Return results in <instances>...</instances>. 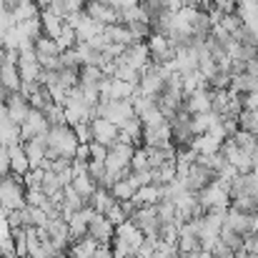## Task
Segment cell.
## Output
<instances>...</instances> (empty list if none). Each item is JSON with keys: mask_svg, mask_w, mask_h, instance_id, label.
Segmentation results:
<instances>
[{"mask_svg": "<svg viewBox=\"0 0 258 258\" xmlns=\"http://www.w3.org/2000/svg\"><path fill=\"white\" fill-rule=\"evenodd\" d=\"M45 138H48V161H55V158L76 161L81 141H78L73 125H53Z\"/></svg>", "mask_w": 258, "mask_h": 258, "instance_id": "obj_1", "label": "cell"}, {"mask_svg": "<svg viewBox=\"0 0 258 258\" xmlns=\"http://www.w3.org/2000/svg\"><path fill=\"white\" fill-rule=\"evenodd\" d=\"M25 183H23V175H5L0 178V206L10 213V211H18L25 206Z\"/></svg>", "mask_w": 258, "mask_h": 258, "instance_id": "obj_2", "label": "cell"}, {"mask_svg": "<svg viewBox=\"0 0 258 258\" xmlns=\"http://www.w3.org/2000/svg\"><path fill=\"white\" fill-rule=\"evenodd\" d=\"M168 76H171V73H168L166 68L151 63V68H148V71L141 76V81H138V95L151 98V100H158V98L163 95V90H166Z\"/></svg>", "mask_w": 258, "mask_h": 258, "instance_id": "obj_3", "label": "cell"}, {"mask_svg": "<svg viewBox=\"0 0 258 258\" xmlns=\"http://www.w3.org/2000/svg\"><path fill=\"white\" fill-rule=\"evenodd\" d=\"M131 223L146 236V238H161V216H158V208L156 206H143V208H136V213L131 216Z\"/></svg>", "mask_w": 258, "mask_h": 258, "instance_id": "obj_4", "label": "cell"}, {"mask_svg": "<svg viewBox=\"0 0 258 258\" xmlns=\"http://www.w3.org/2000/svg\"><path fill=\"white\" fill-rule=\"evenodd\" d=\"M218 180V175L216 171L211 168V166H206V163H193L190 166V171L188 175L183 178V183H185V190H190V193H201L203 188H208L211 183H216Z\"/></svg>", "mask_w": 258, "mask_h": 258, "instance_id": "obj_5", "label": "cell"}, {"mask_svg": "<svg viewBox=\"0 0 258 258\" xmlns=\"http://www.w3.org/2000/svg\"><path fill=\"white\" fill-rule=\"evenodd\" d=\"M146 45H148V50H151V63H153V66H161V68H163L166 63L175 60L178 48L173 45L166 35H156V33H153Z\"/></svg>", "mask_w": 258, "mask_h": 258, "instance_id": "obj_6", "label": "cell"}, {"mask_svg": "<svg viewBox=\"0 0 258 258\" xmlns=\"http://www.w3.org/2000/svg\"><path fill=\"white\" fill-rule=\"evenodd\" d=\"M183 110H188L190 115L211 113L213 110V90L208 86H203L198 90H193V93H188L185 100H183Z\"/></svg>", "mask_w": 258, "mask_h": 258, "instance_id": "obj_7", "label": "cell"}, {"mask_svg": "<svg viewBox=\"0 0 258 258\" xmlns=\"http://www.w3.org/2000/svg\"><path fill=\"white\" fill-rule=\"evenodd\" d=\"M141 146H143V148H161V151L173 148L175 143H173V136H171V125H168V123H163V125H151V128L143 125V143H141Z\"/></svg>", "mask_w": 258, "mask_h": 258, "instance_id": "obj_8", "label": "cell"}, {"mask_svg": "<svg viewBox=\"0 0 258 258\" xmlns=\"http://www.w3.org/2000/svg\"><path fill=\"white\" fill-rule=\"evenodd\" d=\"M88 236H90L93 241H98L100 246H110L113 238H115V226L108 221V216L95 213V216L90 218V223H88Z\"/></svg>", "mask_w": 258, "mask_h": 258, "instance_id": "obj_9", "label": "cell"}, {"mask_svg": "<svg viewBox=\"0 0 258 258\" xmlns=\"http://www.w3.org/2000/svg\"><path fill=\"white\" fill-rule=\"evenodd\" d=\"M18 71H20V78L23 83H30V81H40V63H38V55L33 48H23L18 50Z\"/></svg>", "mask_w": 258, "mask_h": 258, "instance_id": "obj_10", "label": "cell"}, {"mask_svg": "<svg viewBox=\"0 0 258 258\" xmlns=\"http://www.w3.org/2000/svg\"><path fill=\"white\" fill-rule=\"evenodd\" d=\"M48 131H50V123H48L45 113H40V110H30L28 118H25V123L20 125L23 143H25V141H33V138H38V136H45Z\"/></svg>", "mask_w": 258, "mask_h": 258, "instance_id": "obj_11", "label": "cell"}, {"mask_svg": "<svg viewBox=\"0 0 258 258\" xmlns=\"http://www.w3.org/2000/svg\"><path fill=\"white\" fill-rule=\"evenodd\" d=\"M90 128H93V141L100 143V146H113L118 138H120V128L105 118H93L90 120Z\"/></svg>", "mask_w": 258, "mask_h": 258, "instance_id": "obj_12", "label": "cell"}, {"mask_svg": "<svg viewBox=\"0 0 258 258\" xmlns=\"http://www.w3.org/2000/svg\"><path fill=\"white\" fill-rule=\"evenodd\" d=\"M86 13L93 18V20H95V23H98V25H103V28L120 23L118 10H115V8H110V5H103V3H98V0H90V3H86Z\"/></svg>", "mask_w": 258, "mask_h": 258, "instance_id": "obj_13", "label": "cell"}, {"mask_svg": "<svg viewBox=\"0 0 258 258\" xmlns=\"http://www.w3.org/2000/svg\"><path fill=\"white\" fill-rule=\"evenodd\" d=\"M5 108H8L10 120H13V123H18V125H23V123H25V118H28V113L33 110V108H30V103H28V98H25L20 90H18V93H13V95L8 98Z\"/></svg>", "mask_w": 258, "mask_h": 258, "instance_id": "obj_14", "label": "cell"}, {"mask_svg": "<svg viewBox=\"0 0 258 258\" xmlns=\"http://www.w3.org/2000/svg\"><path fill=\"white\" fill-rule=\"evenodd\" d=\"M133 203H136L138 208L163 203V185H153V183H151V185H141L138 193L133 196Z\"/></svg>", "mask_w": 258, "mask_h": 258, "instance_id": "obj_15", "label": "cell"}, {"mask_svg": "<svg viewBox=\"0 0 258 258\" xmlns=\"http://www.w3.org/2000/svg\"><path fill=\"white\" fill-rule=\"evenodd\" d=\"M88 206H90L95 213H103V216H108V211H110L113 206H118V201H115V196L110 193V188H98V190L90 196Z\"/></svg>", "mask_w": 258, "mask_h": 258, "instance_id": "obj_16", "label": "cell"}, {"mask_svg": "<svg viewBox=\"0 0 258 258\" xmlns=\"http://www.w3.org/2000/svg\"><path fill=\"white\" fill-rule=\"evenodd\" d=\"M118 141H125V143H133V146H141L143 143V120L138 115H133L123 128H120V138Z\"/></svg>", "mask_w": 258, "mask_h": 258, "instance_id": "obj_17", "label": "cell"}, {"mask_svg": "<svg viewBox=\"0 0 258 258\" xmlns=\"http://www.w3.org/2000/svg\"><path fill=\"white\" fill-rule=\"evenodd\" d=\"M138 183H136V178L133 175H128V178H120L113 188H110V193L115 196V201L118 203H125V201H133V196L138 193Z\"/></svg>", "mask_w": 258, "mask_h": 258, "instance_id": "obj_18", "label": "cell"}, {"mask_svg": "<svg viewBox=\"0 0 258 258\" xmlns=\"http://www.w3.org/2000/svg\"><path fill=\"white\" fill-rule=\"evenodd\" d=\"M8 153H10V173H15V175H25V173L30 171V161H28V156H25L23 143L10 146Z\"/></svg>", "mask_w": 258, "mask_h": 258, "instance_id": "obj_19", "label": "cell"}, {"mask_svg": "<svg viewBox=\"0 0 258 258\" xmlns=\"http://www.w3.org/2000/svg\"><path fill=\"white\" fill-rule=\"evenodd\" d=\"M40 23H43V33L48 35V38H58L60 35V30H63V25H66V20L60 18V15H55L53 10H40Z\"/></svg>", "mask_w": 258, "mask_h": 258, "instance_id": "obj_20", "label": "cell"}, {"mask_svg": "<svg viewBox=\"0 0 258 258\" xmlns=\"http://www.w3.org/2000/svg\"><path fill=\"white\" fill-rule=\"evenodd\" d=\"M98 248H100V243L98 241H93L90 236H86V238H81V241H76L73 246H71V258H95V253H98Z\"/></svg>", "mask_w": 258, "mask_h": 258, "instance_id": "obj_21", "label": "cell"}, {"mask_svg": "<svg viewBox=\"0 0 258 258\" xmlns=\"http://www.w3.org/2000/svg\"><path fill=\"white\" fill-rule=\"evenodd\" d=\"M105 35L110 38V43H113V45H123V48L133 45V35H131V30H128L123 23L108 25V28H105Z\"/></svg>", "mask_w": 258, "mask_h": 258, "instance_id": "obj_22", "label": "cell"}, {"mask_svg": "<svg viewBox=\"0 0 258 258\" xmlns=\"http://www.w3.org/2000/svg\"><path fill=\"white\" fill-rule=\"evenodd\" d=\"M221 146H223L221 141H216L213 136L206 133V136H198V138L193 141L190 148H193L198 156H213V153H221Z\"/></svg>", "mask_w": 258, "mask_h": 258, "instance_id": "obj_23", "label": "cell"}, {"mask_svg": "<svg viewBox=\"0 0 258 258\" xmlns=\"http://www.w3.org/2000/svg\"><path fill=\"white\" fill-rule=\"evenodd\" d=\"M0 81H3V86L8 88L10 93H18L20 88H23V78H20V71H18V66H13V63H8L3 71H0Z\"/></svg>", "mask_w": 258, "mask_h": 258, "instance_id": "obj_24", "label": "cell"}, {"mask_svg": "<svg viewBox=\"0 0 258 258\" xmlns=\"http://www.w3.org/2000/svg\"><path fill=\"white\" fill-rule=\"evenodd\" d=\"M71 185H73V190H76L78 196H83L86 201H90V196H93V193L98 190V185H95V180L90 178V173H83V175H76Z\"/></svg>", "mask_w": 258, "mask_h": 258, "instance_id": "obj_25", "label": "cell"}, {"mask_svg": "<svg viewBox=\"0 0 258 258\" xmlns=\"http://www.w3.org/2000/svg\"><path fill=\"white\" fill-rule=\"evenodd\" d=\"M243 153H248V156H253L256 153V148H258V141H256V133H248V131H236V136L231 138Z\"/></svg>", "mask_w": 258, "mask_h": 258, "instance_id": "obj_26", "label": "cell"}, {"mask_svg": "<svg viewBox=\"0 0 258 258\" xmlns=\"http://www.w3.org/2000/svg\"><path fill=\"white\" fill-rule=\"evenodd\" d=\"M221 118L211 110V113H201V115H193V131H196V136H206L216 123H218Z\"/></svg>", "mask_w": 258, "mask_h": 258, "instance_id": "obj_27", "label": "cell"}, {"mask_svg": "<svg viewBox=\"0 0 258 258\" xmlns=\"http://www.w3.org/2000/svg\"><path fill=\"white\" fill-rule=\"evenodd\" d=\"M55 43H58L60 53H66V50L76 48V45H78V33H76V28H71V25L66 23V25H63V30H60V35L55 38Z\"/></svg>", "mask_w": 258, "mask_h": 258, "instance_id": "obj_28", "label": "cell"}, {"mask_svg": "<svg viewBox=\"0 0 258 258\" xmlns=\"http://www.w3.org/2000/svg\"><path fill=\"white\" fill-rule=\"evenodd\" d=\"M221 241H223L231 251H236V253L243 248V236H238V233H236L233 228H228L226 223H223V228H221Z\"/></svg>", "mask_w": 258, "mask_h": 258, "instance_id": "obj_29", "label": "cell"}, {"mask_svg": "<svg viewBox=\"0 0 258 258\" xmlns=\"http://www.w3.org/2000/svg\"><path fill=\"white\" fill-rule=\"evenodd\" d=\"M45 118H48L50 128H53V125H68V120H66V108H63L60 103H53V105L45 110Z\"/></svg>", "mask_w": 258, "mask_h": 258, "instance_id": "obj_30", "label": "cell"}, {"mask_svg": "<svg viewBox=\"0 0 258 258\" xmlns=\"http://www.w3.org/2000/svg\"><path fill=\"white\" fill-rule=\"evenodd\" d=\"M238 128L241 131H248V133H256L258 131V113L256 110H243L238 115Z\"/></svg>", "mask_w": 258, "mask_h": 258, "instance_id": "obj_31", "label": "cell"}, {"mask_svg": "<svg viewBox=\"0 0 258 258\" xmlns=\"http://www.w3.org/2000/svg\"><path fill=\"white\" fill-rule=\"evenodd\" d=\"M73 131H76V136H78V141H81L83 146L93 143V128H90V120L76 123V125H73Z\"/></svg>", "mask_w": 258, "mask_h": 258, "instance_id": "obj_32", "label": "cell"}, {"mask_svg": "<svg viewBox=\"0 0 258 258\" xmlns=\"http://www.w3.org/2000/svg\"><path fill=\"white\" fill-rule=\"evenodd\" d=\"M108 221L118 228V226H123L125 221H128V216H125V211H123V206L118 203V206H113L110 211H108Z\"/></svg>", "mask_w": 258, "mask_h": 258, "instance_id": "obj_33", "label": "cell"}, {"mask_svg": "<svg viewBox=\"0 0 258 258\" xmlns=\"http://www.w3.org/2000/svg\"><path fill=\"white\" fill-rule=\"evenodd\" d=\"M108 158V146H100V143H90V161H98V163H105Z\"/></svg>", "mask_w": 258, "mask_h": 258, "instance_id": "obj_34", "label": "cell"}, {"mask_svg": "<svg viewBox=\"0 0 258 258\" xmlns=\"http://www.w3.org/2000/svg\"><path fill=\"white\" fill-rule=\"evenodd\" d=\"M10 175V153L5 146H0V178Z\"/></svg>", "mask_w": 258, "mask_h": 258, "instance_id": "obj_35", "label": "cell"}, {"mask_svg": "<svg viewBox=\"0 0 258 258\" xmlns=\"http://www.w3.org/2000/svg\"><path fill=\"white\" fill-rule=\"evenodd\" d=\"M243 110H258V93H246L243 95Z\"/></svg>", "mask_w": 258, "mask_h": 258, "instance_id": "obj_36", "label": "cell"}, {"mask_svg": "<svg viewBox=\"0 0 258 258\" xmlns=\"http://www.w3.org/2000/svg\"><path fill=\"white\" fill-rule=\"evenodd\" d=\"M95 258H113L110 246H100V248H98V253H95Z\"/></svg>", "mask_w": 258, "mask_h": 258, "instance_id": "obj_37", "label": "cell"}, {"mask_svg": "<svg viewBox=\"0 0 258 258\" xmlns=\"http://www.w3.org/2000/svg\"><path fill=\"white\" fill-rule=\"evenodd\" d=\"M10 95H13V93L3 86V81H0V103H8V98H10Z\"/></svg>", "mask_w": 258, "mask_h": 258, "instance_id": "obj_38", "label": "cell"}, {"mask_svg": "<svg viewBox=\"0 0 258 258\" xmlns=\"http://www.w3.org/2000/svg\"><path fill=\"white\" fill-rule=\"evenodd\" d=\"M53 3H55V0H35V5H38L40 10H48V8H50Z\"/></svg>", "mask_w": 258, "mask_h": 258, "instance_id": "obj_39", "label": "cell"}, {"mask_svg": "<svg viewBox=\"0 0 258 258\" xmlns=\"http://www.w3.org/2000/svg\"><path fill=\"white\" fill-rule=\"evenodd\" d=\"M253 173H258V148H256V153H253Z\"/></svg>", "mask_w": 258, "mask_h": 258, "instance_id": "obj_40", "label": "cell"}, {"mask_svg": "<svg viewBox=\"0 0 258 258\" xmlns=\"http://www.w3.org/2000/svg\"><path fill=\"white\" fill-rule=\"evenodd\" d=\"M86 3H90V0H86Z\"/></svg>", "mask_w": 258, "mask_h": 258, "instance_id": "obj_41", "label": "cell"}, {"mask_svg": "<svg viewBox=\"0 0 258 258\" xmlns=\"http://www.w3.org/2000/svg\"><path fill=\"white\" fill-rule=\"evenodd\" d=\"M28 258H30V256H28Z\"/></svg>", "mask_w": 258, "mask_h": 258, "instance_id": "obj_42", "label": "cell"}]
</instances>
